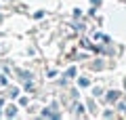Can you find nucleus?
Segmentation results:
<instances>
[{
	"mask_svg": "<svg viewBox=\"0 0 126 120\" xmlns=\"http://www.w3.org/2000/svg\"><path fill=\"white\" fill-rule=\"evenodd\" d=\"M15 114H17V107H15V105H9V107H6V116H15Z\"/></svg>",
	"mask_w": 126,
	"mask_h": 120,
	"instance_id": "2",
	"label": "nucleus"
},
{
	"mask_svg": "<svg viewBox=\"0 0 126 120\" xmlns=\"http://www.w3.org/2000/svg\"><path fill=\"white\" fill-rule=\"evenodd\" d=\"M118 97H120V93H118V91H111V93L107 95V99H109V101H116Z\"/></svg>",
	"mask_w": 126,
	"mask_h": 120,
	"instance_id": "1",
	"label": "nucleus"
}]
</instances>
